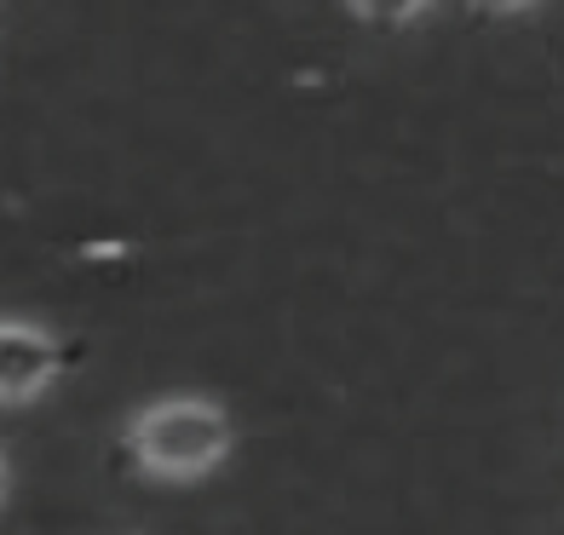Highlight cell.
Masks as SVG:
<instances>
[{"mask_svg": "<svg viewBox=\"0 0 564 535\" xmlns=\"http://www.w3.org/2000/svg\"><path fill=\"white\" fill-rule=\"evenodd\" d=\"M230 444H237V426H230L225 403L214 397H162L121 432L116 444V467L156 478V483H191L208 478Z\"/></svg>", "mask_w": 564, "mask_h": 535, "instance_id": "obj_1", "label": "cell"}, {"mask_svg": "<svg viewBox=\"0 0 564 535\" xmlns=\"http://www.w3.org/2000/svg\"><path fill=\"white\" fill-rule=\"evenodd\" d=\"M82 346L41 335L30 323H0V403H30L75 369Z\"/></svg>", "mask_w": 564, "mask_h": 535, "instance_id": "obj_2", "label": "cell"}, {"mask_svg": "<svg viewBox=\"0 0 564 535\" xmlns=\"http://www.w3.org/2000/svg\"><path fill=\"white\" fill-rule=\"evenodd\" d=\"M346 7L369 23V30H403L409 18H415L421 7H432V0H346Z\"/></svg>", "mask_w": 564, "mask_h": 535, "instance_id": "obj_3", "label": "cell"}, {"mask_svg": "<svg viewBox=\"0 0 564 535\" xmlns=\"http://www.w3.org/2000/svg\"><path fill=\"white\" fill-rule=\"evenodd\" d=\"M524 7H535V0H467V12H478V18H507V12H524Z\"/></svg>", "mask_w": 564, "mask_h": 535, "instance_id": "obj_4", "label": "cell"}, {"mask_svg": "<svg viewBox=\"0 0 564 535\" xmlns=\"http://www.w3.org/2000/svg\"><path fill=\"white\" fill-rule=\"evenodd\" d=\"M7 483H12V472H7V455H0V501H7Z\"/></svg>", "mask_w": 564, "mask_h": 535, "instance_id": "obj_5", "label": "cell"}]
</instances>
